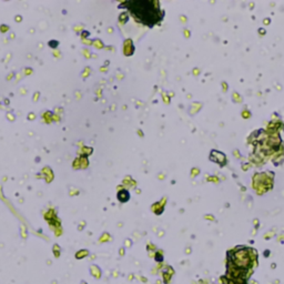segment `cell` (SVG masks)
I'll return each mask as SVG.
<instances>
[{"label": "cell", "mask_w": 284, "mask_h": 284, "mask_svg": "<svg viewBox=\"0 0 284 284\" xmlns=\"http://www.w3.org/2000/svg\"><path fill=\"white\" fill-rule=\"evenodd\" d=\"M228 264L242 271L252 270L257 265V253L252 248L244 245L237 246L228 252Z\"/></svg>", "instance_id": "1"}, {"label": "cell", "mask_w": 284, "mask_h": 284, "mask_svg": "<svg viewBox=\"0 0 284 284\" xmlns=\"http://www.w3.org/2000/svg\"><path fill=\"white\" fill-rule=\"evenodd\" d=\"M128 4L132 15L136 17V19L144 24H148L151 27L162 19L163 13L160 11L159 8H156L154 2L133 1V2H129Z\"/></svg>", "instance_id": "2"}, {"label": "cell", "mask_w": 284, "mask_h": 284, "mask_svg": "<svg viewBox=\"0 0 284 284\" xmlns=\"http://www.w3.org/2000/svg\"><path fill=\"white\" fill-rule=\"evenodd\" d=\"M90 271H91V274H92L96 279H100V277H101V271H100V268H97V265H92L91 268H90Z\"/></svg>", "instance_id": "3"}, {"label": "cell", "mask_w": 284, "mask_h": 284, "mask_svg": "<svg viewBox=\"0 0 284 284\" xmlns=\"http://www.w3.org/2000/svg\"><path fill=\"white\" fill-rule=\"evenodd\" d=\"M171 274H169V273H167V272H164L163 273V281H164V283L165 284H168L169 282H170V280H171Z\"/></svg>", "instance_id": "4"}, {"label": "cell", "mask_w": 284, "mask_h": 284, "mask_svg": "<svg viewBox=\"0 0 284 284\" xmlns=\"http://www.w3.org/2000/svg\"><path fill=\"white\" fill-rule=\"evenodd\" d=\"M81 284H87L86 282H81Z\"/></svg>", "instance_id": "5"}]
</instances>
